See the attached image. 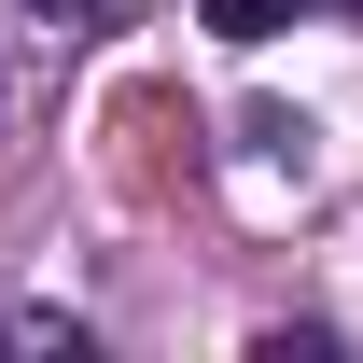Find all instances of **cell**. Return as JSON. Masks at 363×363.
Listing matches in <instances>:
<instances>
[{"label": "cell", "mask_w": 363, "mask_h": 363, "mask_svg": "<svg viewBox=\"0 0 363 363\" xmlns=\"http://www.w3.org/2000/svg\"><path fill=\"white\" fill-rule=\"evenodd\" d=\"M294 14H308V0H210V28H224V43H279Z\"/></svg>", "instance_id": "obj_1"}, {"label": "cell", "mask_w": 363, "mask_h": 363, "mask_svg": "<svg viewBox=\"0 0 363 363\" xmlns=\"http://www.w3.org/2000/svg\"><path fill=\"white\" fill-rule=\"evenodd\" d=\"M308 14H350V28H363V0H308Z\"/></svg>", "instance_id": "obj_2"}, {"label": "cell", "mask_w": 363, "mask_h": 363, "mask_svg": "<svg viewBox=\"0 0 363 363\" xmlns=\"http://www.w3.org/2000/svg\"><path fill=\"white\" fill-rule=\"evenodd\" d=\"M28 14H56V0H28Z\"/></svg>", "instance_id": "obj_3"}]
</instances>
